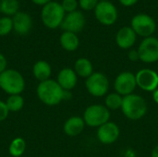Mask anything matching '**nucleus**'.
Listing matches in <instances>:
<instances>
[{
    "label": "nucleus",
    "instance_id": "obj_7",
    "mask_svg": "<svg viewBox=\"0 0 158 157\" xmlns=\"http://www.w3.org/2000/svg\"><path fill=\"white\" fill-rule=\"evenodd\" d=\"M87 92L94 97L106 96L109 90V81L106 74L102 72H94L85 81Z\"/></svg>",
    "mask_w": 158,
    "mask_h": 157
},
{
    "label": "nucleus",
    "instance_id": "obj_30",
    "mask_svg": "<svg viewBox=\"0 0 158 157\" xmlns=\"http://www.w3.org/2000/svg\"><path fill=\"white\" fill-rule=\"evenodd\" d=\"M6 66H7V60L6 56L0 53V74L6 69Z\"/></svg>",
    "mask_w": 158,
    "mask_h": 157
},
{
    "label": "nucleus",
    "instance_id": "obj_23",
    "mask_svg": "<svg viewBox=\"0 0 158 157\" xmlns=\"http://www.w3.org/2000/svg\"><path fill=\"white\" fill-rule=\"evenodd\" d=\"M123 101V96L118 93H111L106 95L105 105L108 110H118L121 108Z\"/></svg>",
    "mask_w": 158,
    "mask_h": 157
},
{
    "label": "nucleus",
    "instance_id": "obj_29",
    "mask_svg": "<svg viewBox=\"0 0 158 157\" xmlns=\"http://www.w3.org/2000/svg\"><path fill=\"white\" fill-rule=\"evenodd\" d=\"M128 57L132 62L139 61L140 60V56H139L138 50L137 49H131V50H130L129 51V54H128Z\"/></svg>",
    "mask_w": 158,
    "mask_h": 157
},
{
    "label": "nucleus",
    "instance_id": "obj_24",
    "mask_svg": "<svg viewBox=\"0 0 158 157\" xmlns=\"http://www.w3.org/2000/svg\"><path fill=\"white\" fill-rule=\"evenodd\" d=\"M9 112H19L24 106V99L20 94L9 95L6 101Z\"/></svg>",
    "mask_w": 158,
    "mask_h": 157
},
{
    "label": "nucleus",
    "instance_id": "obj_15",
    "mask_svg": "<svg viewBox=\"0 0 158 157\" xmlns=\"http://www.w3.org/2000/svg\"><path fill=\"white\" fill-rule=\"evenodd\" d=\"M13 30L19 35H26L32 27V19L30 14L24 11H19L12 17Z\"/></svg>",
    "mask_w": 158,
    "mask_h": 157
},
{
    "label": "nucleus",
    "instance_id": "obj_10",
    "mask_svg": "<svg viewBox=\"0 0 158 157\" xmlns=\"http://www.w3.org/2000/svg\"><path fill=\"white\" fill-rule=\"evenodd\" d=\"M136 87L137 82L135 74L131 71H123L119 73L114 81V89L116 93L123 97L133 93Z\"/></svg>",
    "mask_w": 158,
    "mask_h": 157
},
{
    "label": "nucleus",
    "instance_id": "obj_28",
    "mask_svg": "<svg viewBox=\"0 0 158 157\" xmlns=\"http://www.w3.org/2000/svg\"><path fill=\"white\" fill-rule=\"evenodd\" d=\"M9 110L6 106V102L4 101H1L0 100V122L6 120L9 115Z\"/></svg>",
    "mask_w": 158,
    "mask_h": 157
},
{
    "label": "nucleus",
    "instance_id": "obj_11",
    "mask_svg": "<svg viewBox=\"0 0 158 157\" xmlns=\"http://www.w3.org/2000/svg\"><path fill=\"white\" fill-rule=\"evenodd\" d=\"M137 86L145 92L153 93L158 88V73L151 68L140 69L136 74Z\"/></svg>",
    "mask_w": 158,
    "mask_h": 157
},
{
    "label": "nucleus",
    "instance_id": "obj_21",
    "mask_svg": "<svg viewBox=\"0 0 158 157\" xmlns=\"http://www.w3.org/2000/svg\"><path fill=\"white\" fill-rule=\"evenodd\" d=\"M19 11V0H0V12L4 16L13 17Z\"/></svg>",
    "mask_w": 158,
    "mask_h": 157
},
{
    "label": "nucleus",
    "instance_id": "obj_25",
    "mask_svg": "<svg viewBox=\"0 0 158 157\" xmlns=\"http://www.w3.org/2000/svg\"><path fill=\"white\" fill-rule=\"evenodd\" d=\"M13 31V20L11 17L0 18V36H6Z\"/></svg>",
    "mask_w": 158,
    "mask_h": 157
},
{
    "label": "nucleus",
    "instance_id": "obj_18",
    "mask_svg": "<svg viewBox=\"0 0 158 157\" xmlns=\"http://www.w3.org/2000/svg\"><path fill=\"white\" fill-rule=\"evenodd\" d=\"M32 74L38 81H44L50 79L52 74V68L50 64L44 60H38L32 67Z\"/></svg>",
    "mask_w": 158,
    "mask_h": 157
},
{
    "label": "nucleus",
    "instance_id": "obj_13",
    "mask_svg": "<svg viewBox=\"0 0 158 157\" xmlns=\"http://www.w3.org/2000/svg\"><path fill=\"white\" fill-rule=\"evenodd\" d=\"M98 141L106 145H110L116 143L120 135V130L118 124L112 121H108L97 129Z\"/></svg>",
    "mask_w": 158,
    "mask_h": 157
},
{
    "label": "nucleus",
    "instance_id": "obj_12",
    "mask_svg": "<svg viewBox=\"0 0 158 157\" xmlns=\"http://www.w3.org/2000/svg\"><path fill=\"white\" fill-rule=\"evenodd\" d=\"M85 23L86 19L84 14L80 10H76L66 14L61 24V29L64 31H70L77 34L83 30Z\"/></svg>",
    "mask_w": 158,
    "mask_h": 157
},
{
    "label": "nucleus",
    "instance_id": "obj_33",
    "mask_svg": "<svg viewBox=\"0 0 158 157\" xmlns=\"http://www.w3.org/2000/svg\"><path fill=\"white\" fill-rule=\"evenodd\" d=\"M151 157H158V144L154 147L151 153Z\"/></svg>",
    "mask_w": 158,
    "mask_h": 157
},
{
    "label": "nucleus",
    "instance_id": "obj_35",
    "mask_svg": "<svg viewBox=\"0 0 158 157\" xmlns=\"http://www.w3.org/2000/svg\"><path fill=\"white\" fill-rule=\"evenodd\" d=\"M99 1H110V0H99Z\"/></svg>",
    "mask_w": 158,
    "mask_h": 157
},
{
    "label": "nucleus",
    "instance_id": "obj_16",
    "mask_svg": "<svg viewBox=\"0 0 158 157\" xmlns=\"http://www.w3.org/2000/svg\"><path fill=\"white\" fill-rule=\"evenodd\" d=\"M56 81L63 90L71 91L77 85L78 76L73 68H64L58 72Z\"/></svg>",
    "mask_w": 158,
    "mask_h": 157
},
{
    "label": "nucleus",
    "instance_id": "obj_20",
    "mask_svg": "<svg viewBox=\"0 0 158 157\" xmlns=\"http://www.w3.org/2000/svg\"><path fill=\"white\" fill-rule=\"evenodd\" d=\"M74 71L78 77L87 79L94 73V66L86 57H80L74 64Z\"/></svg>",
    "mask_w": 158,
    "mask_h": 157
},
{
    "label": "nucleus",
    "instance_id": "obj_26",
    "mask_svg": "<svg viewBox=\"0 0 158 157\" xmlns=\"http://www.w3.org/2000/svg\"><path fill=\"white\" fill-rule=\"evenodd\" d=\"M64 11L67 13H70L73 11L78 10V6H79V2L78 0H62V2L60 3Z\"/></svg>",
    "mask_w": 158,
    "mask_h": 157
},
{
    "label": "nucleus",
    "instance_id": "obj_3",
    "mask_svg": "<svg viewBox=\"0 0 158 157\" xmlns=\"http://www.w3.org/2000/svg\"><path fill=\"white\" fill-rule=\"evenodd\" d=\"M65 16L66 12L64 11L61 4L56 1H51L42 6L41 20L43 24L50 30L61 27Z\"/></svg>",
    "mask_w": 158,
    "mask_h": 157
},
{
    "label": "nucleus",
    "instance_id": "obj_5",
    "mask_svg": "<svg viewBox=\"0 0 158 157\" xmlns=\"http://www.w3.org/2000/svg\"><path fill=\"white\" fill-rule=\"evenodd\" d=\"M82 118L85 122V125L98 129L109 121L110 110H108L105 105H91L85 109Z\"/></svg>",
    "mask_w": 158,
    "mask_h": 157
},
{
    "label": "nucleus",
    "instance_id": "obj_2",
    "mask_svg": "<svg viewBox=\"0 0 158 157\" xmlns=\"http://www.w3.org/2000/svg\"><path fill=\"white\" fill-rule=\"evenodd\" d=\"M120 109L128 119L139 120L146 115L148 106L143 97L136 93H131L123 97Z\"/></svg>",
    "mask_w": 158,
    "mask_h": 157
},
{
    "label": "nucleus",
    "instance_id": "obj_14",
    "mask_svg": "<svg viewBox=\"0 0 158 157\" xmlns=\"http://www.w3.org/2000/svg\"><path fill=\"white\" fill-rule=\"evenodd\" d=\"M137 34L130 26H124L120 28L116 34V43L121 49H131L136 43Z\"/></svg>",
    "mask_w": 158,
    "mask_h": 157
},
{
    "label": "nucleus",
    "instance_id": "obj_34",
    "mask_svg": "<svg viewBox=\"0 0 158 157\" xmlns=\"http://www.w3.org/2000/svg\"><path fill=\"white\" fill-rule=\"evenodd\" d=\"M153 99H154L155 103L158 105V88L156 91L153 92Z\"/></svg>",
    "mask_w": 158,
    "mask_h": 157
},
{
    "label": "nucleus",
    "instance_id": "obj_19",
    "mask_svg": "<svg viewBox=\"0 0 158 157\" xmlns=\"http://www.w3.org/2000/svg\"><path fill=\"white\" fill-rule=\"evenodd\" d=\"M59 43L62 48L68 52H73L80 45V39L76 33L70 31H63L59 37Z\"/></svg>",
    "mask_w": 158,
    "mask_h": 157
},
{
    "label": "nucleus",
    "instance_id": "obj_8",
    "mask_svg": "<svg viewBox=\"0 0 158 157\" xmlns=\"http://www.w3.org/2000/svg\"><path fill=\"white\" fill-rule=\"evenodd\" d=\"M94 11L96 20L105 26L115 24L118 17V9L111 1H99Z\"/></svg>",
    "mask_w": 158,
    "mask_h": 157
},
{
    "label": "nucleus",
    "instance_id": "obj_27",
    "mask_svg": "<svg viewBox=\"0 0 158 157\" xmlns=\"http://www.w3.org/2000/svg\"><path fill=\"white\" fill-rule=\"evenodd\" d=\"M79 6L84 10V11H90L94 10L97 4L99 3V0H78Z\"/></svg>",
    "mask_w": 158,
    "mask_h": 157
},
{
    "label": "nucleus",
    "instance_id": "obj_22",
    "mask_svg": "<svg viewBox=\"0 0 158 157\" xmlns=\"http://www.w3.org/2000/svg\"><path fill=\"white\" fill-rule=\"evenodd\" d=\"M26 150V142L20 137H17L12 140L8 147V153L11 156L20 157Z\"/></svg>",
    "mask_w": 158,
    "mask_h": 157
},
{
    "label": "nucleus",
    "instance_id": "obj_4",
    "mask_svg": "<svg viewBox=\"0 0 158 157\" xmlns=\"http://www.w3.org/2000/svg\"><path fill=\"white\" fill-rule=\"evenodd\" d=\"M0 88L9 95L20 94L25 89V80L18 70L6 68L0 74Z\"/></svg>",
    "mask_w": 158,
    "mask_h": 157
},
{
    "label": "nucleus",
    "instance_id": "obj_17",
    "mask_svg": "<svg viewBox=\"0 0 158 157\" xmlns=\"http://www.w3.org/2000/svg\"><path fill=\"white\" fill-rule=\"evenodd\" d=\"M85 122L82 118L78 116H73L69 118L63 126V130L66 135L69 137H76L80 135L84 128H85Z\"/></svg>",
    "mask_w": 158,
    "mask_h": 157
},
{
    "label": "nucleus",
    "instance_id": "obj_6",
    "mask_svg": "<svg viewBox=\"0 0 158 157\" xmlns=\"http://www.w3.org/2000/svg\"><path fill=\"white\" fill-rule=\"evenodd\" d=\"M131 27L137 36L143 38L151 37L156 31V22L153 17L148 14L140 13L132 17Z\"/></svg>",
    "mask_w": 158,
    "mask_h": 157
},
{
    "label": "nucleus",
    "instance_id": "obj_32",
    "mask_svg": "<svg viewBox=\"0 0 158 157\" xmlns=\"http://www.w3.org/2000/svg\"><path fill=\"white\" fill-rule=\"evenodd\" d=\"M31 1L34 5L44 6H45L46 4H48L49 2H51L52 0H31Z\"/></svg>",
    "mask_w": 158,
    "mask_h": 157
},
{
    "label": "nucleus",
    "instance_id": "obj_1",
    "mask_svg": "<svg viewBox=\"0 0 158 157\" xmlns=\"http://www.w3.org/2000/svg\"><path fill=\"white\" fill-rule=\"evenodd\" d=\"M64 92L60 85L55 80L41 81L36 90L38 98L42 103L48 106H55L64 101Z\"/></svg>",
    "mask_w": 158,
    "mask_h": 157
},
{
    "label": "nucleus",
    "instance_id": "obj_31",
    "mask_svg": "<svg viewBox=\"0 0 158 157\" xmlns=\"http://www.w3.org/2000/svg\"><path fill=\"white\" fill-rule=\"evenodd\" d=\"M139 0H118V2L123 6H133Z\"/></svg>",
    "mask_w": 158,
    "mask_h": 157
},
{
    "label": "nucleus",
    "instance_id": "obj_9",
    "mask_svg": "<svg viewBox=\"0 0 158 157\" xmlns=\"http://www.w3.org/2000/svg\"><path fill=\"white\" fill-rule=\"evenodd\" d=\"M140 60L146 64H153L158 61V38L151 36L143 38L138 47Z\"/></svg>",
    "mask_w": 158,
    "mask_h": 157
}]
</instances>
